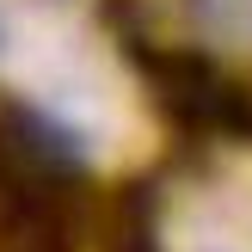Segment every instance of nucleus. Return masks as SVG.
<instances>
[{"label":"nucleus","mask_w":252,"mask_h":252,"mask_svg":"<svg viewBox=\"0 0 252 252\" xmlns=\"http://www.w3.org/2000/svg\"><path fill=\"white\" fill-rule=\"evenodd\" d=\"M179 252H252V246L228 240V234H179Z\"/></svg>","instance_id":"1"}]
</instances>
